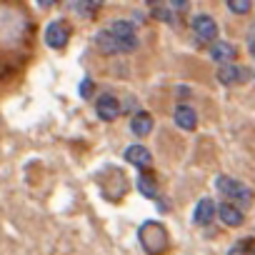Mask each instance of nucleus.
Instances as JSON below:
<instances>
[{"label":"nucleus","mask_w":255,"mask_h":255,"mask_svg":"<svg viewBox=\"0 0 255 255\" xmlns=\"http://www.w3.org/2000/svg\"><path fill=\"white\" fill-rule=\"evenodd\" d=\"M138 240L148 255H165L170 250V235L168 228L158 220H148L138 228Z\"/></svg>","instance_id":"obj_1"},{"label":"nucleus","mask_w":255,"mask_h":255,"mask_svg":"<svg viewBox=\"0 0 255 255\" xmlns=\"http://www.w3.org/2000/svg\"><path fill=\"white\" fill-rule=\"evenodd\" d=\"M215 188H218V193H223V195L228 198V203H233V205H238V208H248L250 200H253L250 188L243 185V183L235 180V178L218 175V178H215Z\"/></svg>","instance_id":"obj_2"},{"label":"nucleus","mask_w":255,"mask_h":255,"mask_svg":"<svg viewBox=\"0 0 255 255\" xmlns=\"http://www.w3.org/2000/svg\"><path fill=\"white\" fill-rule=\"evenodd\" d=\"M95 45L103 55H118V53H133L138 50V38L135 40H118L110 30H100L95 35Z\"/></svg>","instance_id":"obj_3"},{"label":"nucleus","mask_w":255,"mask_h":255,"mask_svg":"<svg viewBox=\"0 0 255 255\" xmlns=\"http://www.w3.org/2000/svg\"><path fill=\"white\" fill-rule=\"evenodd\" d=\"M70 40V25L65 20H53L48 28H45V43L53 48V50H63Z\"/></svg>","instance_id":"obj_4"},{"label":"nucleus","mask_w":255,"mask_h":255,"mask_svg":"<svg viewBox=\"0 0 255 255\" xmlns=\"http://www.w3.org/2000/svg\"><path fill=\"white\" fill-rule=\"evenodd\" d=\"M95 115L103 120V123H113L118 120L120 115V103L113 93H103L98 100H95Z\"/></svg>","instance_id":"obj_5"},{"label":"nucleus","mask_w":255,"mask_h":255,"mask_svg":"<svg viewBox=\"0 0 255 255\" xmlns=\"http://www.w3.org/2000/svg\"><path fill=\"white\" fill-rule=\"evenodd\" d=\"M193 33L203 43H213L218 38V23L210 15H195L193 18Z\"/></svg>","instance_id":"obj_6"},{"label":"nucleus","mask_w":255,"mask_h":255,"mask_svg":"<svg viewBox=\"0 0 255 255\" xmlns=\"http://www.w3.org/2000/svg\"><path fill=\"white\" fill-rule=\"evenodd\" d=\"M250 78V73L245 70V68H240V65H230V63H223L220 68H218V80L223 83V85H240V83H245Z\"/></svg>","instance_id":"obj_7"},{"label":"nucleus","mask_w":255,"mask_h":255,"mask_svg":"<svg viewBox=\"0 0 255 255\" xmlns=\"http://www.w3.org/2000/svg\"><path fill=\"white\" fill-rule=\"evenodd\" d=\"M125 160L140 170H150V165H153V155L145 145H130L125 150Z\"/></svg>","instance_id":"obj_8"},{"label":"nucleus","mask_w":255,"mask_h":255,"mask_svg":"<svg viewBox=\"0 0 255 255\" xmlns=\"http://www.w3.org/2000/svg\"><path fill=\"white\" fill-rule=\"evenodd\" d=\"M215 210H218L220 220H223L228 228H240V225L245 223V213H243L238 205H233V203H220Z\"/></svg>","instance_id":"obj_9"},{"label":"nucleus","mask_w":255,"mask_h":255,"mask_svg":"<svg viewBox=\"0 0 255 255\" xmlns=\"http://www.w3.org/2000/svg\"><path fill=\"white\" fill-rule=\"evenodd\" d=\"M210 58L215 63H235L238 58V48L233 43H225V40H213L210 45Z\"/></svg>","instance_id":"obj_10"},{"label":"nucleus","mask_w":255,"mask_h":255,"mask_svg":"<svg viewBox=\"0 0 255 255\" xmlns=\"http://www.w3.org/2000/svg\"><path fill=\"white\" fill-rule=\"evenodd\" d=\"M213 218H215V203H213L210 198L198 200V205H195V210H193V223H195V225H210Z\"/></svg>","instance_id":"obj_11"},{"label":"nucleus","mask_w":255,"mask_h":255,"mask_svg":"<svg viewBox=\"0 0 255 255\" xmlns=\"http://www.w3.org/2000/svg\"><path fill=\"white\" fill-rule=\"evenodd\" d=\"M173 120L178 128H183V130H195V125H198V115L190 105H178L175 113H173Z\"/></svg>","instance_id":"obj_12"},{"label":"nucleus","mask_w":255,"mask_h":255,"mask_svg":"<svg viewBox=\"0 0 255 255\" xmlns=\"http://www.w3.org/2000/svg\"><path fill=\"white\" fill-rule=\"evenodd\" d=\"M130 130L138 138L150 135L153 133V118H150V113H135V118L130 120Z\"/></svg>","instance_id":"obj_13"},{"label":"nucleus","mask_w":255,"mask_h":255,"mask_svg":"<svg viewBox=\"0 0 255 255\" xmlns=\"http://www.w3.org/2000/svg\"><path fill=\"white\" fill-rule=\"evenodd\" d=\"M110 33L118 38V40H135V25L130 20H115L110 25Z\"/></svg>","instance_id":"obj_14"},{"label":"nucleus","mask_w":255,"mask_h":255,"mask_svg":"<svg viewBox=\"0 0 255 255\" xmlns=\"http://www.w3.org/2000/svg\"><path fill=\"white\" fill-rule=\"evenodd\" d=\"M138 190L145 198H155L158 195V180H155V175H150L148 170H143L140 178H138Z\"/></svg>","instance_id":"obj_15"},{"label":"nucleus","mask_w":255,"mask_h":255,"mask_svg":"<svg viewBox=\"0 0 255 255\" xmlns=\"http://www.w3.org/2000/svg\"><path fill=\"white\" fill-rule=\"evenodd\" d=\"M75 8H78V13H80V15L93 18V15L98 13V8H100V0H78Z\"/></svg>","instance_id":"obj_16"},{"label":"nucleus","mask_w":255,"mask_h":255,"mask_svg":"<svg viewBox=\"0 0 255 255\" xmlns=\"http://www.w3.org/2000/svg\"><path fill=\"white\" fill-rule=\"evenodd\" d=\"M253 245H255V240H253V238H245V240H240L235 248H230L228 255H253Z\"/></svg>","instance_id":"obj_17"},{"label":"nucleus","mask_w":255,"mask_h":255,"mask_svg":"<svg viewBox=\"0 0 255 255\" xmlns=\"http://www.w3.org/2000/svg\"><path fill=\"white\" fill-rule=\"evenodd\" d=\"M250 5H253V0H228V8H230L235 15L250 13Z\"/></svg>","instance_id":"obj_18"},{"label":"nucleus","mask_w":255,"mask_h":255,"mask_svg":"<svg viewBox=\"0 0 255 255\" xmlns=\"http://www.w3.org/2000/svg\"><path fill=\"white\" fill-rule=\"evenodd\" d=\"M188 5H190L188 0H170V10H173V13H185Z\"/></svg>","instance_id":"obj_19"},{"label":"nucleus","mask_w":255,"mask_h":255,"mask_svg":"<svg viewBox=\"0 0 255 255\" xmlns=\"http://www.w3.org/2000/svg\"><path fill=\"white\" fill-rule=\"evenodd\" d=\"M90 88H93V83L85 78V80H83V85H80V95H83V98H90Z\"/></svg>","instance_id":"obj_20"},{"label":"nucleus","mask_w":255,"mask_h":255,"mask_svg":"<svg viewBox=\"0 0 255 255\" xmlns=\"http://www.w3.org/2000/svg\"><path fill=\"white\" fill-rule=\"evenodd\" d=\"M55 3H58V0H38L40 8H50V5H55Z\"/></svg>","instance_id":"obj_21"},{"label":"nucleus","mask_w":255,"mask_h":255,"mask_svg":"<svg viewBox=\"0 0 255 255\" xmlns=\"http://www.w3.org/2000/svg\"><path fill=\"white\" fill-rule=\"evenodd\" d=\"M145 3H148V5H158V3H160V0H145Z\"/></svg>","instance_id":"obj_22"}]
</instances>
